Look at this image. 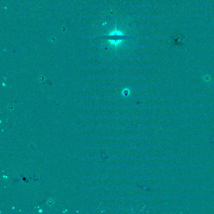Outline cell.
I'll use <instances>...</instances> for the list:
<instances>
[{
    "label": "cell",
    "mask_w": 214,
    "mask_h": 214,
    "mask_svg": "<svg viewBox=\"0 0 214 214\" xmlns=\"http://www.w3.org/2000/svg\"><path fill=\"white\" fill-rule=\"evenodd\" d=\"M108 41L110 45H112L115 47H117L122 43V42L123 41V39H116V40H115V39H108Z\"/></svg>",
    "instance_id": "obj_1"
},
{
    "label": "cell",
    "mask_w": 214,
    "mask_h": 214,
    "mask_svg": "<svg viewBox=\"0 0 214 214\" xmlns=\"http://www.w3.org/2000/svg\"><path fill=\"white\" fill-rule=\"evenodd\" d=\"M108 35L110 36H123L124 35V33L123 32L120 31V30H117L116 28L115 30L111 31L108 34Z\"/></svg>",
    "instance_id": "obj_2"
},
{
    "label": "cell",
    "mask_w": 214,
    "mask_h": 214,
    "mask_svg": "<svg viewBox=\"0 0 214 214\" xmlns=\"http://www.w3.org/2000/svg\"><path fill=\"white\" fill-rule=\"evenodd\" d=\"M123 94L125 95H128V94L129 93V90H128V89H125L123 91Z\"/></svg>",
    "instance_id": "obj_3"
}]
</instances>
